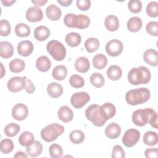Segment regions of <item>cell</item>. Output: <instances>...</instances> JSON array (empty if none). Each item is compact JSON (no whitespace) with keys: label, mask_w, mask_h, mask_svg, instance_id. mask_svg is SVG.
<instances>
[{"label":"cell","mask_w":158,"mask_h":158,"mask_svg":"<svg viewBox=\"0 0 158 158\" xmlns=\"http://www.w3.org/2000/svg\"><path fill=\"white\" fill-rule=\"evenodd\" d=\"M65 42L70 47L78 46L81 41L80 35L76 32H70L68 33L65 38Z\"/></svg>","instance_id":"30"},{"label":"cell","mask_w":158,"mask_h":158,"mask_svg":"<svg viewBox=\"0 0 158 158\" xmlns=\"http://www.w3.org/2000/svg\"><path fill=\"white\" fill-rule=\"evenodd\" d=\"M89 81L93 86L96 88H99L104 86L105 83V79L103 75L98 72L93 73L89 77Z\"/></svg>","instance_id":"36"},{"label":"cell","mask_w":158,"mask_h":158,"mask_svg":"<svg viewBox=\"0 0 158 158\" xmlns=\"http://www.w3.org/2000/svg\"><path fill=\"white\" fill-rule=\"evenodd\" d=\"M57 2L62 6L67 7L72 4V0H57Z\"/></svg>","instance_id":"52"},{"label":"cell","mask_w":158,"mask_h":158,"mask_svg":"<svg viewBox=\"0 0 158 158\" xmlns=\"http://www.w3.org/2000/svg\"><path fill=\"white\" fill-rule=\"evenodd\" d=\"M131 118L132 122L136 126L143 127L149 123L152 127L156 129L158 128L157 114L151 108L136 110L133 113Z\"/></svg>","instance_id":"1"},{"label":"cell","mask_w":158,"mask_h":158,"mask_svg":"<svg viewBox=\"0 0 158 158\" xmlns=\"http://www.w3.org/2000/svg\"><path fill=\"white\" fill-rule=\"evenodd\" d=\"M57 116L61 121L67 123L72 120L73 118V113L69 107L62 106L58 110Z\"/></svg>","instance_id":"17"},{"label":"cell","mask_w":158,"mask_h":158,"mask_svg":"<svg viewBox=\"0 0 158 158\" xmlns=\"http://www.w3.org/2000/svg\"><path fill=\"white\" fill-rule=\"evenodd\" d=\"M123 49L122 43L116 39L111 40L108 41L105 47V49L108 55L112 57H116L120 55Z\"/></svg>","instance_id":"11"},{"label":"cell","mask_w":158,"mask_h":158,"mask_svg":"<svg viewBox=\"0 0 158 158\" xmlns=\"http://www.w3.org/2000/svg\"><path fill=\"white\" fill-rule=\"evenodd\" d=\"M146 11L147 14L151 17H157L158 15V2L151 1L146 6Z\"/></svg>","instance_id":"43"},{"label":"cell","mask_w":158,"mask_h":158,"mask_svg":"<svg viewBox=\"0 0 158 158\" xmlns=\"http://www.w3.org/2000/svg\"><path fill=\"white\" fill-rule=\"evenodd\" d=\"M36 67L38 70L46 72L50 69L51 67V62L47 56H41L37 59L36 61Z\"/></svg>","instance_id":"26"},{"label":"cell","mask_w":158,"mask_h":158,"mask_svg":"<svg viewBox=\"0 0 158 158\" xmlns=\"http://www.w3.org/2000/svg\"><path fill=\"white\" fill-rule=\"evenodd\" d=\"M142 20L138 17H132L127 22V28L131 32H137L142 27Z\"/></svg>","instance_id":"27"},{"label":"cell","mask_w":158,"mask_h":158,"mask_svg":"<svg viewBox=\"0 0 158 158\" xmlns=\"http://www.w3.org/2000/svg\"><path fill=\"white\" fill-rule=\"evenodd\" d=\"M14 143L10 139L5 138L1 141L0 150L3 154H7L11 152L14 149Z\"/></svg>","instance_id":"39"},{"label":"cell","mask_w":158,"mask_h":158,"mask_svg":"<svg viewBox=\"0 0 158 158\" xmlns=\"http://www.w3.org/2000/svg\"><path fill=\"white\" fill-rule=\"evenodd\" d=\"M25 91L28 94H31L35 92V87L32 81L30 79H27L26 86H25Z\"/></svg>","instance_id":"50"},{"label":"cell","mask_w":158,"mask_h":158,"mask_svg":"<svg viewBox=\"0 0 158 158\" xmlns=\"http://www.w3.org/2000/svg\"><path fill=\"white\" fill-rule=\"evenodd\" d=\"M28 154L22 152V151H18L15 153V154L14 156V158H27Z\"/></svg>","instance_id":"53"},{"label":"cell","mask_w":158,"mask_h":158,"mask_svg":"<svg viewBox=\"0 0 158 158\" xmlns=\"http://www.w3.org/2000/svg\"><path fill=\"white\" fill-rule=\"evenodd\" d=\"M20 131V126L15 123H10L7 125L4 130V133L9 137H13L17 135Z\"/></svg>","instance_id":"40"},{"label":"cell","mask_w":158,"mask_h":158,"mask_svg":"<svg viewBox=\"0 0 158 158\" xmlns=\"http://www.w3.org/2000/svg\"><path fill=\"white\" fill-rule=\"evenodd\" d=\"M104 25L106 28L110 31H116L119 27L118 17L114 15H109L104 20Z\"/></svg>","instance_id":"23"},{"label":"cell","mask_w":158,"mask_h":158,"mask_svg":"<svg viewBox=\"0 0 158 158\" xmlns=\"http://www.w3.org/2000/svg\"><path fill=\"white\" fill-rule=\"evenodd\" d=\"M121 133V127L117 123H109L105 129V134L110 139L118 138Z\"/></svg>","instance_id":"18"},{"label":"cell","mask_w":158,"mask_h":158,"mask_svg":"<svg viewBox=\"0 0 158 158\" xmlns=\"http://www.w3.org/2000/svg\"><path fill=\"white\" fill-rule=\"evenodd\" d=\"M9 67L12 72L20 73L24 70L25 67V63L20 59H14L9 62Z\"/></svg>","instance_id":"31"},{"label":"cell","mask_w":158,"mask_h":158,"mask_svg":"<svg viewBox=\"0 0 158 158\" xmlns=\"http://www.w3.org/2000/svg\"><path fill=\"white\" fill-rule=\"evenodd\" d=\"M52 75L54 79L59 81L63 80L67 75V67L64 65H57L52 70Z\"/></svg>","instance_id":"29"},{"label":"cell","mask_w":158,"mask_h":158,"mask_svg":"<svg viewBox=\"0 0 158 158\" xmlns=\"http://www.w3.org/2000/svg\"><path fill=\"white\" fill-rule=\"evenodd\" d=\"M90 100L89 94L86 92H77L72 94L70 99V102L75 109L83 107Z\"/></svg>","instance_id":"10"},{"label":"cell","mask_w":158,"mask_h":158,"mask_svg":"<svg viewBox=\"0 0 158 158\" xmlns=\"http://www.w3.org/2000/svg\"><path fill=\"white\" fill-rule=\"evenodd\" d=\"M128 80L133 85L148 83L151 78L150 70L144 66L131 69L128 73Z\"/></svg>","instance_id":"2"},{"label":"cell","mask_w":158,"mask_h":158,"mask_svg":"<svg viewBox=\"0 0 158 158\" xmlns=\"http://www.w3.org/2000/svg\"><path fill=\"white\" fill-rule=\"evenodd\" d=\"M151 96L150 91L146 88H139L129 90L125 94L127 102L131 106H136L147 102Z\"/></svg>","instance_id":"3"},{"label":"cell","mask_w":158,"mask_h":158,"mask_svg":"<svg viewBox=\"0 0 158 158\" xmlns=\"http://www.w3.org/2000/svg\"><path fill=\"white\" fill-rule=\"evenodd\" d=\"M47 92L51 98H57L62 94L63 88L60 84L56 82H52L48 85Z\"/></svg>","instance_id":"20"},{"label":"cell","mask_w":158,"mask_h":158,"mask_svg":"<svg viewBox=\"0 0 158 158\" xmlns=\"http://www.w3.org/2000/svg\"><path fill=\"white\" fill-rule=\"evenodd\" d=\"M146 30L150 35L157 36L158 35V22L156 21H151L146 26Z\"/></svg>","instance_id":"46"},{"label":"cell","mask_w":158,"mask_h":158,"mask_svg":"<svg viewBox=\"0 0 158 158\" xmlns=\"http://www.w3.org/2000/svg\"><path fill=\"white\" fill-rule=\"evenodd\" d=\"M85 116L96 127H102L106 122V120L102 116L100 112V106L92 104L87 107L85 110Z\"/></svg>","instance_id":"7"},{"label":"cell","mask_w":158,"mask_h":158,"mask_svg":"<svg viewBox=\"0 0 158 158\" xmlns=\"http://www.w3.org/2000/svg\"><path fill=\"white\" fill-rule=\"evenodd\" d=\"M144 61L149 65L156 67L158 65V52L154 49H149L145 51L143 54Z\"/></svg>","instance_id":"15"},{"label":"cell","mask_w":158,"mask_h":158,"mask_svg":"<svg viewBox=\"0 0 158 158\" xmlns=\"http://www.w3.org/2000/svg\"><path fill=\"white\" fill-rule=\"evenodd\" d=\"M14 54V47L8 41L0 42V56L2 58L7 59L11 57Z\"/></svg>","instance_id":"21"},{"label":"cell","mask_w":158,"mask_h":158,"mask_svg":"<svg viewBox=\"0 0 158 158\" xmlns=\"http://www.w3.org/2000/svg\"><path fill=\"white\" fill-rule=\"evenodd\" d=\"M27 154L31 157H35L40 156L43 151V145L38 141H35L33 143L27 147Z\"/></svg>","instance_id":"25"},{"label":"cell","mask_w":158,"mask_h":158,"mask_svg":"<svg viewBox=\"0 0 158 158\" xmlns=\"http://www.w3.org/2000/svg\"><path fill=\"white\" fill-rule=\"evenodd\" d=\"M74 65L76 70L83 73L87 72L90 67L89 61L86 57H79L77 58Z\"/></svg>","instance_id":"22"},{"label":"cell","mask_w":158,"mask_h":158,"mask_svg":"<svg viewBox=\"0 0 158 158\" xmlns=\"http://www.w3.org/2000/svg\"><path fill=\"white\" fill-rule=\"evenodd\" d=\"M76 4L78 9L83 11H86L90 8L91 1L89 0H77Z\"/></svg>","instance_id":"48"},{"label":"cell","mask_w":158,"mask_h":158,"mask_svg":"<svg viewBox=\"0 0 158 158\" xmlns=\"http://www.w3.org/2000/svg\"><path fill=\"white\" fill-rule=\"evenodd\" d=\"M85 139V134L81 130H75L70 133V141L75 144H81Z\"/></svg>","instance_id":"38"},{"label":"cell","mask_w":158,"mask_h":158,"mask_svg":"<svg viewBox=\"0 0 158 158\" xmlns=\"http://www.w3.org/2000/svg\"><path fill=\"white\" fill-rule=\"evenodd\" d=\"M70 85L75 88H82L85 85V80L82 77L79 75H72L69 78Z\"/></svg>","instance_id":"41"},{"label":"cell","mask_w":158,"mask_h":158,"mask_svg":"<svg viewBox=\"0 0 158 158\" xmlns=\"http://www.w3.org/2000/svg\"><path fill=\"white\" fill-rule=\"evenodd\" d=\"M27 77H14L10 78L7 83L9 91L12 93H17L25 89Z\"/></svg>","instance_id":"9"},{"label":"cell","mask_w":158,"mask_h":158,"mask_svg":"<svg viewBox=\"0 0 158 158\" xmlns=\"http://www.w3.org/2000/svg\"><path fill=\"white\" fill-rule=\"evenodd\" d=\"M125 157V151L121 146L115 145L114 146L112 151V158H124Z\"/></svg>","instance_id":"47"},{"label":"cell","mask_w":158,"mask_h":158,"mask_svg":"<svg viewBox=\"0 0 158 158\" xmlns=\"http://www.w3.org/2000/svg\"><path fill=\"white\" fill-rule=\"evenodd\" d=\"M64 24L69 28L85 29L90 23L89 18L84 14L76 15L72 13L67 14L64 19Z\"/></svg>","instance_id":"4"},{"label":"cell","mask_w":158,"mask_h":158,"mask_svg":"<svg viewBox=\"0 0 158 158\" xmlns=\"http://www.w3.org/2000/svg\"><path fill=\"white\" fill-rule=\"evenodd\" d=\"M50 35L49 29L44 25L37 27L34 30V36L35 39L40 41L46 40Z\"/></svg>","instance_id":"24"},{"label":"cell","mask_w":158,"mask_h":158,"mask_svg":"<svg viewBox=\"0 0 158 158\" xmlns=\"http://www.w3.org/2000/svg\"><path fill=\"white\" fill-rule=\"evenodd\" d=\"M107 77L113 81H116L120 79L122 75V70L121 68L117 65L110 66L107 70Z\"/></svg>","instance_id":"28"},{"label":"cell","mask_w":158,"mask_h":158,"mask_svg":"<svg viewBox=\"0 0 158 158\" xmlns=\"http://www.w3.org/2000/svg\"><path fill=\"white\" fill-rule=\"evenodd\" d=\"M144 156L147 158H157L158 157L157 148H149L146 149Z\"/></svg>","instance_id":"49"},{"label":"cell","mask_w":158,"mask_h":158,"mask_svg":"<svg viewBox=\"0 0 158 158\" xmlns=\"http://www.w3.org/2000/svg\"><path fill=\"white\" fill-rule=\"evenodd\" d=\"M143 141L146 145L149 146H155L157 144L158 141L157 133L152 131H146L143 135Z\"/></svg>","instance_id":"32"},{"label":"cell","mask_w":158,"mask_h":158,"mask_svg":"<svg viewBox=\"0 0 158 158\" xmlns=\"http://www.w3.org/2000/svg\"><path fill=\"white\" fill-rule=\"evenodd\" d=\"M33 51V43L28 40H23L18 43L17 52L19 55L27 57L29 56Z\"/></svg>","instance_id":"14"},{"label":"cell","mask_w":158,"mask_h":158,"mask_svg":"<svg viewBox=\"0 0 158 158\" xmlns=\"http://www.w3.org/2000/svg\"><path fill=\"white\" fill-rule=\"evenodd\" d=\"M49 153L52 158H59L62 156L63 150L59 144L54 143L49 146Z\"/></svg>","instance_id":"42"},{"label":"cell","mask_w":158,"mask_h":158,"mask_svg":"<svg viewBox=\"0 0 158 158\" xmlns=\"http://www.w3.org/2000/svg\"><path fill=\"white\" fill-rule=\"evenodd\" d=\"M100 46L99 40L96 38H89L85 43V47L88 52L92 53L96 51Z\"/></svg>","instance_id":"37"},{"label":"cell","mask_w":158,"mask_h":158,"mask_svg":"<svg viewBox=\"0 0 158 158\" xmlns=\"http://www.w3.org/2000/svg\"><path fill=\"white\" fill-rule=\"evenodd\" d=\"M128 8L133 13H138L141 10L142 3L139 0H130L128 3Z\"/></svg>","instance_id":"45"},{"label":"cell","mask_w":158,"mask_h":158,"mask_svg":"<svg viewBox=\"0 0 158 158\" xmlns=\"http://www.w3.org/2000/svg\"><path fill=\"white\" fill-rule=\"evenodd\" d=\"M1 68H2V70H1V78H2L3 77H4V74H5V72H3L4 70V67H3V65H2V63H1ZM5 71V70H4Z\"/></svg>","instance_id":"55"},{"label":"cell","mask_w":158,"mask_h":158,"mask_svg":"<svg viewBox=\"0 0 158 158\" xmlns=\"http://www.w3.org/2000/svg\"><path fill=\"white\" fill-rule=\"evenodd\" d=\"M46 14L49 20L57 21L61 17L62 12L58 6L55 4H51L46 9Z\"/></svg>","instance_id":"19"},{"label":"cell","mask_w":158,"mask_h":158,"mask_svg":"<svg viewBox=\"0 0 158 158\" xmlns=\"http://www.w3.org/2000/svg\"><path fill=\"white\" fill-rule=\"evenodd\" d=\"M14 30L17 36L22 38L28 36L31 32L29 26L23 23H20L16 25Z\"/></svg>","instance_id":"35"},{"label":"cell","mask_w":158,"mask_h":158,"mask_svg":"<svg viewBox=\"0 0 158 158\" xmlns=\"http://www.w3.org/2000/svg\"><path fill=\"white\" fill-rule=\"evenodd\" d=\"M48 2L47 0H35V1H31V2L35 6V7H38V6H44L46 2Z\"/></svg>","instance_id":"51"},{"label":"cell","mask_w":158,"mask_h":158,"mask_svg":"<svg viewBox=\"0 0 158 158\" xmlns=\"http://www.w3.org/2000/svg\"><path fill=\"white\" fill-rule=\"evenodd\" d=\"M15 2V0H5V1L2 0V1H1L2 4L4 6H6V7L12 6Z\"/></svg>","instance_id":"54"},{"label":"cell","mask_w":158,"mask_h":158,"mask_svg":"<svg viewBox=\"0 0 158 158\" xmlns=\"http://www.w3.org/2000/svg\"><path fill=\"white\" fill-rule=\"evenodd\" d=\"M34 141L35 139L33 133L28 131L23 132L19 137V142L22 146L28 147L31 145Z\"/></svg>","instance_id":"33"},{"label":"cell","mask_w":158,"mask_h":158,"mask_svg":"<svg viewBox=\"0 0 158 158\" xmlns=\"http://www.w3.org/2000/svg\"><path fill=\"white\" fill-rule=\"evenodd\" d=\"M139 137L140 132L138 130L130 128L125 132L122 141L126 147L131 148L138 143Z\"/></svg>","instance_id":"8"},{"label":"cell","mask_w":158,"mask_h":158,"mask_svg":"<svg viewBox=\"0 0 158 158\" xmlns=\"http://www.w3.org/2000/svg\"><path fill=\"white\" fill-rule=\"evenodd\" d=\"M25 17L27 20L30 22H37L43 19V12L38 7H30L27 10Z\"/></svg>","instance_id":"13"},{"label":"cell","mask_w":158,"mask_h":158,"mask_svg":"<svg viewBox=\"0 0 158 158\" xmlns=\"http://www.w3.org/2000/svg\"><path fill=\"white\" fill-rule=\"evenodd\" d=\"M10 24L7 20L2 19L0 22V35L2 36H7L10 33Z\"/></svg>","instance_id":"44"},{"label":"cell","mask_w":158,"mask_h":158,"mask_svg":"<svg viewBox=\"0 0 158 158\" xmlns=\"http://www.w3.org/2000/svg\"><path fill=\"white\" fill-rule=\"evenodd\" d=\"M28 115V109L25 104L18 103L12 109V116L16 120H23L27 117Z\"/></svg>","instance_id":"12"},{"label":"cell","mask_w":158,"mask_h":158,"mask_svg":"<svg viewBox=\"0 0 158 158\" xmlns=\"http://www.w3.org/2000/svg\"><path fill=\"white\" fill-rule=\"evenodd\" d=\"M100 112L102 116L106 120L112 118L116 113L115 106L110 102H106L100 106Z\"/></svg>","instance_id":"16"},{"label":"cell","mask_w":158,"mask_h":158,"mask_svg":"<svg viewBox=\"0 0 158 158\" xmlns=\"http://www.w3.org/2000/svg\"><path fill=\"white\" fill-rule=\"evenodd\" d=\"M64 132V127L57 123H51L41 131V138L46 142H52L55 141L58 136H60Z\"/></svg>","instance_id":"5"},{"label":"cell","mask_w":158,"mask_h":158,"mask_svg":"<svg viewBox=\"0 0 158 158\" xmlns=\"http://www.w3.org/2000/svg\"><path fill=\"white\" fill-rule=\"evenodd\" d=\"M107 64L106 56L102 54H98L93 59V65L94 67L98 70L103 69Z\"/></svg>","instance_id":"34"},{"label":"cell","mask_w":158,"mask_h":158,"mask_svg":"<svg viewBox=\"0 0 158 158\" xmlns=\"http://www.w3.org/2000/svg\"><path fill=\"white\" fill-rule=\"evenodd\" d=\"M46 49L52 58L57 61L64 60L66 56V49L64 44L57 40H51L46 45Z\"/></svg>","instance_id":"6"}]
</instances>
